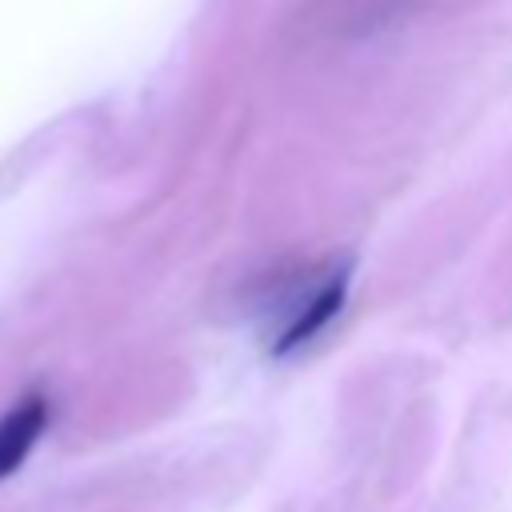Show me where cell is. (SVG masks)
I'll list each match as a JSON object with an SVG mask.
<instances>
[{
	"label": "cell",
	"instance_id": "obj_1",
	"mask_svg": "<svg viewBox=\"0 0 512 512\" xmlns=\"http://www.w3.org/2000/svg\"><path fill=\"white\" fill-rule=\"evenodd\" d=\"M344 296H348V264H344V268H332V272L304 296V304L292 308V316H288V320L280 324V332L272 336L268 352H272V356H288V352L304 348L308 340H316V336L340 316Z\"/></svg>",
	"mask_w": 512,
	"mask_h": 512
},
{
	"label": "cell",
	"instance_id": "obj_2",
	"mask_svg": "<svg viewBox=\"0 0 512 512\" xmlns=\"http://www.w3.org/2000/svg\"><path fill=\"white\" fill-rule=\"evenodd\" d=\"M44 428H48V400L40 392L16 400L0 416V484L32 456V448H36Z\"/></svg>",
	"mask_w": 512,
	"mask_h": 512
}]
</instances>
